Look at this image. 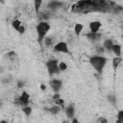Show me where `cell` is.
Masks as SVG:
<instances>
[{
    "instance_id": "34",
    "label": "cell",
    "mask_w": 123,
    "mask_h": 123,
    "mask_svg": "<svg viewBox=\"0 0 123 123\" xmlns=\"http://www.w3.org/2000/svg\"><path fill=\"white\" fill-rule=\"evenodd\" d=\"M63 123H68V122L67 121H63Z\"/></svg>"
},
{
    "instance_id": "26",
    "label": "cell",
    "mask_w": 123,
    "mask_h": 123,
    "mask_svg": "<svg viewBox=\"0 0 123 123\" xmlns=\"http://www.w3.org/2000/svg\"><path fill=\"white\" fill-rule=\"evenodd\" d=\"M99 122L100 123H108V120L105 117H100L99 118Z\"/></svg>"
},
{
    "instance_id": "5",
    "label": "cell",
    "mask_w": 123,
    "mask_h": 123,
    "mask_svg": "<svg viewBox=\"0 0 123 123\" xmlns=\"http://www.w3.org/2000/svg\"><path fill=\"white\" fill-rule=\"evenodd\" d=\"M50 86L52 87V89L54 90V92H59L60 89L62 88V81L61 80H58V79H53L50 81Z\"/></svg>"
},
{
    "instance_id": "11",
    "label": "cell",
    "mask_w": 123,
    "mask_h": 123,
    "mask_svg": "<svg viewBox=\"0 0 123 123\" xmlns=\"http://www.w3.org/2000/svg\"><path fill=\"white\" fill-rule=\"evenodd\" d=\"M112 46H113V43H112V41L111 39H106L104 41V43H103V47L108 51H111Z\"/></svg>"
},
{
    "instance_id": "16",
    "label": "cell",
    "mask_w": 123,
    "mask_h": 123,
    "mask_svg": "<svg viewBox=\"0 0 123 123\" xmlns=\"http://www.w3.org/2000/svg\"><path fill=\"white\" fill-rule=\"evenodd\" d=\"M12 27H13L16 31H18V29L21 27V22H20V20H18V19H14V20H12Z\"/></svg>"
},
{
    "instance_id": "20",
    "label": "cell",
    "mask_w": 123,
    "mask_h": 123,
    "mask_svg": "<svg viewBox=\"0 0 123 123\" xmlns=\"http://www.w3.org/2000/svg\"><path fill=\"white\" fill-rule=\"evenodd\" d=\"M59 69H60V71H64V70H66V69H67L66 63L63 62H61L59 63Z\"/></svg>"
},
{
    "instance_id": "30",
    "label": "cell",
    "mask_w": 123,
    "mask_h": 123,
    "mask_svg": "<svg viewBox=\"0 0 123 123\" xmlns=\"http://www.w3.org/2000/svg\"><path fill=\"white\" fill-rule=\"evenodd\" d=\"M40 89H41L42 91H44V90L46 89V86H45V85H43V84H41V85H40Z\"/></svg>"
},
{
    "instance_id": "33",
    "label": "cell",
    "mask_w": 123,
    "mask_h": 123,
    "mask_svg": "<svg viewBox=\"0 0 123 123\" xmlns=\"http://www.w3.org/2000/svg\"><path fill=\"white\" fill-rule=\"evenodd\" d=\"M115 123H121V122H120V121H119V120H118V119H117V120H116V122H115Z\"/></svg>"
},
{
    "instance_id": "3",
    "label": "cell",
    "mask_w": 123,
    "mask_h": 123,
    "mask_svg": "<svg viewBox=\"0 0 123 123\" xmlns=\"http://www.w3.org/2000/svg\"><path fill=\"white\" fill-rule=\"evenodd\" d=\"M46 67L48 70L49 75H54L55 73H58L60 71L59 69V64H58V61L57 60H49L46 62Z\"/></svg>"
},
{
    "instance_id": "29",
    "label": "cell",
    "mask_w": 123,
    "mask_h": 123,
    "mask_svg": "<svg viewBox=\"0 0 123 123\" xmlns=\"http://www.w3.org/2000/svg\"><path fill=\"white\" fill-rule=\"evenodd\" d=\"M59 98H61L59 93H56V94L53 95V99H54V100H57V99H59Z\"/></svg>"
},
{
    "instance_id": "13",
    "label": "cell",
    "mask_w": 123,
    "mask_h": 123,
    "mask_svg": "<svg viewBox=\"0 0 123 123\" xmlns=\"http://www.w3.org/2000/svg\"><path fill=\"white\" fill-rule=\"evenodd\" d=\"M121 62H122V59H121L120 57H114V58L112 59V67H113L114 70H116V68H117L118 65L121 63Z\"/></svg>"
},
{
    "instance_id": "19",
    "label": "cell",
    "mask_w": 123,
    "mask_h": 123,
    "mask_svg": "<svg viewBox=\"0 0 123 123\" xmlns=\"http://www.w3.org/2000/svg\"><path fill=\"white\" fill-rule=\"evenodd\" d=\"M22 111H23V112H24L27 116L31 115V113H32V108H31V107H28V106L23 107V108H22Z\"/></svg>"
},
{
    "instance_id": "35",
    "label": "cell",
    "mask_w": 123,
    "mask_h": 123,
    "mask_svg": "<svg viewBox=\"0 0 123 123\" xmlns=\"http://www.w3.org/2000/svg\"><path fill=\"white\" fill-rule=\"evenodd\" d=\"M122 39H123V36H122Z\"/></svg>"
},
{
    "instance_id": "14",
    "label": "cell",
    "mask_w": 123,
    "mask_h": 123,
    "mask_svg": "<svg viewBox=\"0 0 123 123\" xmlns=\"http://www.w3.org/2000/svg\"><path fill=\"white\" fill-rule=\"evenodd\" d=\"M82 30H83V25H82V24H80V23H76V24H75V26H74V31H75V34L77 35V37H79V36H80V34H81Z\"/></svg>"
},
{
    "instance_id": "17",
    "label": "cell",
    "mask_w": 123,
    "mask_h": 123,
    "mask_svg": "<svg viewBox=\"0 0 123 123\" xmlns=\"http://www.w3.org/2000/svg\"><path fill=\"white\" fill-rule=\"evenodd\" d=\"M108 100H109V102H110L111 105L115 106V104H116V97H115L114 94H109V95H108Z\"/></svg>"
},
{
    "instance_id": "22",
    "label": "cell",
    "mask_w": 123,
    "mask_h": 123,
    "mask_svg": "<svg viewBox=\"0 0 123 123\" xmlns=\"http://www.w3.org/2000/svg\"><path fill=\"white\" fill-rule=\"evenodd\" d=\"M44 42H45V45L46 46H49V45L52 44V38L49 37H47L44 38Z\"/></svg>"
},
{
    "instance_id": "10",
    "label": "cell",
    "mask_w": 123,
    "mask_h": 123,
    "mask_svg": "<svg viewBox=\"0 0 123 123\" xmlns=\"http://www.w3.org/2000/svg\"><path fill=\"white\" fill-rule=\"evenodd\" d=\"M74 111H75L74 107H73L72 105L68 106V107L66 108V110H65L66 116H67V117H69V118H74Z\"/></svg>"
},
{
    "instance_id": "21",
    "label": "cell",
    "mask_w": 123,
    "mask_h": 123,
    "mask_svg": "<svg viewBox=\"0 0 123 123\" xmlns=\"http://www.w3.org/2000/svg\"><path fill=\"white\" fill-rule=\"evenodd\" d=\"M117 119L121 123H123V111H118V113H117Z\"/></svg>"
},
{
    "instance_id": "18",
    "label": "cell",
    "mask_w": 123,
    "mask_h": 123,
    "mask_svg": "<svg viewBox=\"0 0 123 123\" xmlns=\"http://www.w3.org/2000/svg\"><path fill=\"white\" fill-rule=\"evenodd\" d=\"M41 3H42L41 0H35V2H34V4H35V10H36V12L37 13H38V11H39V8L41 6Z\"/></svg>"
},
{
    "instance_id": "25",
    "label": "cell",
    "mask_w": 123,
    "mask_h": 123,
    "mask_svg": "<svg viewBox=\"0 0 123 123\" xmlns=\"http://www.w3.org/2000/svg\"><path fill=\"white\" fill-rule=\"evenodd\" d=\"M7 55H8V57L12 58V57L15 56V52H14V51H10V52H8V53H7Z\"/></svg>"
},
{
    "instance_id": "36",
    "label": "cell",
    "mask_w": 123,
    "mask_h": 123,
    "mask_svg": "<svg viewBox=\"0 0 123 123\" xmlns=\"http://www.w3.org/2000/svg\"><path fill=\"white\" fill-rule=\"evenodd\" d=\"M122 26H123V24H122Z\"/></svg>"
},
{
    "instance_id": "4",
    "label": "cell",
    "mask_w": 123,
    "mask_h": 123,
    "mask_svg": "<svg viewBox=\"0 0 123 123\" xmlns=\"http://www.w3.org/2000/svg\"><path fill=\"white\" fill-rule=\"evenodd\" d=\"M54 51H56V52H62V53H66V54L69 53L68 46H67V44H66L65 42H63V41L58 42V43L54 46Z\"/></svg>"
},
{
    "instance_id": "2",
    "label": "cell",
    "mask_w": 123,
    "mask_h": 123,
    "mask_svg": "<svg viewBox=\"0 0 123 123\" xmlns=\"http://www.w3.org/2000/svg\"><path fill=\"white\" fill-rule=\"evenodd\" d=\"M36 30L37 33V40L38 42H41L42 39L45 38V36L48 33V31L50 30V25L46 21H41L37 25Z\"/></svg>"
},
{
    "instance_id": "12",
    "label": "cell",
    "mask_w": 123,
    "mask_h": 123,
    "mask_svg": "<svg viewBox=\"0 0 123 123\" xmlns=\"http://www.w3.org/2000/svg\"><path fill=\"white\" fill-rule=\"evenodd\" d=\"M111 51L115 54L116 57H120V55H121V46L119 44H113Z\"/></svg>"
},
{
    "instance_id": "8",
    "label": "cell",
    "mask_w": 123,
    "mask_h": 123,
    "mask_svg": "<svg viewBox=\"0 0 123 123\" xmlns=\"http://www.w3.org/2000/svg\"><path fill=\"white\" fill-rule=\"evenodd\" d=\"M86 37L89 39V40H92V41H95V40H99L101 37H102V35L100 33H87L86 34Z\"/></svg>"
},
{
    "instance_id": "28",
    "label": "cell",
    "mask_w": 123,
    "mask_h": 123,
    "mask_svg": "<svg viewBox=\"0 0 123 123\" xmlns=\"http://www.w3.org/2000/svg\"><path fill=\"white\" fill-rule=\"evenodd\" d=\"M104 50H105L104 47H98V48H97V52H98V53H103Z\"/></svg>"
},
{
    "instance_id": "6",
    "label": "cell",
    "mask_w": 123,
    "mask_h": 123,
    "mask_svg": "<svg viewBox=\"0 0 123 123\" xmlns=\"http://www.w3.org/2000/svg\"><path fill=\"white\" fill-rule=\"evenodd\" d=\"M29 100H30V95L26 91H23L22 94L19 97V105L26 107L28 105V103H29Z\"/></svg>"
},
{
    "instance_id": "9",
    "label": "cell",
    "mask_w": 123,
    "mask_h": 123,
    "mask_svg": "<svg viewBox=\"0 0 123 123\" xmlns=\"http://www.w3.org/2000/svg\"><path fill=\"white\" fill-rule=\"evenodd\" d=\"M62 6V3L59 1H51L47 4V7L50 9H58V8H61Z\"/></svg>"
},
{
    "instance_id": "32",
    "label": "cell",
    "mask_w": 123,
    "mask_h": 123,
    "mask_svg": "<svg viewBox=\"0 0 123 123\" xmlns=\"http://www.w3.org/2000/svg\"><path fill=\"white\" fill-rule=\"evenodd\" d=\"M0 123H8V122H7L6 120H1V121H0Z\"/></svg>"
},
{
    "instance_id": "1",
    "label": "cell",
    "mask_w": 123,
    "mask_h": 123,
    "mask_svg": "<svg viewBox=\"0 0 123 123\" xmlns=\"http://www.w3.org/2000/svg\"><path fill=\"white\" fill-rule=\"evenodd\" d=\"M89 62L98 73H102L103 68L107 63V59L102 56H93L89 59Z\"/></svg>"
},
{
    "instance_id": "7",
    "label": "cell",
    "mask_w": 123,
    "mask_h": 123,
    "mask_svg": "<svg viewBox=\"0 0 123 123\" xmlns=\"http://www.w3.org/2000/svg\"><path fill=\"white\" fill-rule=\"evenodd\" d=\"M101 27V22L100 21H91L89 23V29L91 33H98V30Z\"/></svg>"
},
{
    "instance_id": "24",
    "label": "cell",
    "mask_w": 123,
    "mask_h": 123,
    "mask_svg": "<svg viewBox=\"0 0 123 123\" xmlns=\"http://www.w3.org/2000/svg\"><path fill=\"white\" fill-rule=\"evenodd\" d=\"M24 32H25V27L21 25V27L18 29V33L19 34H24Z\"/></svg>"
},
{
    "instance_id": "27",
    "label": "cell",
    "mask_w": 123,
    "mask_h": 123,
    "mask_svg": "<svg viewBox=\"0 0 123 123\" xmlns=\"http://www.w3.org/2000/svg\"><path fill=\"white\" fill-rule=\"evenodd\" d=\"M17 86H18L19 88L23 87V86H24V82H22V81H19V82L17 83Z\"/></svg>"
},
{
    "instance_id": "23",
    "label": "cell",
    "mask_w": 123,
    "mask_h": 123,
    "mask_svg": "<svg viewBox=\"0 0 123 123\" xmlns=\"http://www.w3.org/2000/svg\"><path fill=\"white\" fill-rule=\"evenodd\" d=\"M55 103H56V105H58V106H60V107H62V106H63L64 101H63L62 98H59V99L55 100Z\"/></svg>"
},
{
    "instance_id": "15",
    "label": "cell",
    "mask_w": 123,
    "mask_h": 123,
    "mask_svg": "<svg viewBox=\"0 0 123 123\" xmlns=\"http://www.w3.org/2000/svg\"><path fill=\"white\" fill-rule=\"evenodd\" d=\"M48 111H49L52 114H57V113L61 111V107H60V106H58V105H56V106H54V107H52V108L48 109Z\"/></svg>"
},
{
    "instance_id": "31",
    "label": "cell",
    "mask_w": 123,
    "mask_h": 123,
    "mask_svg": "<svg viewBox=\"0 0 123 123\" xmlns=\"http://www.w3.org/2000/svg\"><path fill=\"white\" fill-rule=\"evenodd\" d=\"M72 123H79V121H78L77 118H73L72 119Z\"/></svg>"
}]
</instances>
